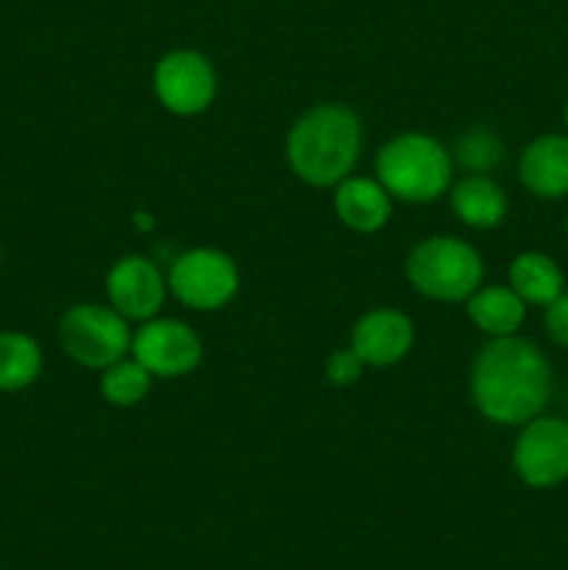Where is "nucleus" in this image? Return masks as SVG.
Masks as SVG:
<instances>
[{
  "instance_id": "obj_1",
  "label": "nucleus",
  "mask_w": 568,
  "mask_h": 570,
  "mask_svg": "<svg viewBox=\"0 0 568 570\" xmlns=\"http://www.w3.org/2000/svg\"><path fill=\"white\" fill-rule=\"evenodd\" d=\"M471 395L490 423L523 426L551 399L549 360L532 340L493 337L473 360Z\"/></svg>"
},
{
  "instance_id": "obj_2",
  "label": "nucleus",
  "mask_w": 568,
  "mask_h": 570,
  "mask_svg": "<svg viewBox=\"0 0 568 570\" xmlns=\"http://www.w3.org/2000/svg\"><path fill=\"white\" fill-rule=\"evenodd\" d=\"M362 150L360 117L343 104H321L290 128V170L310 187H337L351 176Z\"/></svg>"
},
{
  "instance_id": "obj_3",
  "label": "nucleus",
  "mask_w": 568,
  "mask_h": 570,
  "mask_svg": "<svg viewBox=\"0 0 568 570\" xmlns=\"http://www.w3.org/2000/svg\"><path fill=\"white\" fill-rule=\"evenodd\" d=\"M454 159L429 134H401L376 156V181L390 198L404 204H432L449 189Z\"/></svg>"
},
{
  "instance_id": "obj_4",
  "label": "nucleus",
  "mask_w": 568,
  "mask_h": 570,
  "mask_svg": "<svg viewBox=\"0 0 568 570\" xmlns=\"http://www.w3.org/2000/svg\"><path fill=\"white\" fill-rule=\"evenodd\" d=\"M407 278L421 295L432 301H468L484 278L482 256L457 237H429L412 248L407 259Z\"/></svg>"
},
{
  "instance_id": "obj_5",
  "label": "nucleus",
  "mask_w": 568,
  "mask_h": 570,
  "mask_svg": "<svg viewBox=\"0 0 568 570\" xmlns=\"http://www.w3.org/2000/svg\"><path fill=\"white\" fill-rule=\"evenodd\" d=\"M59 343L78 365L106 371L131 351V334L126 317L111 306L76 304L61 315Z\"/></svg>"
},
{
  "instance_id": "obj_6",
  "label": "nucleus",
  "mask_w": 568,
  "mask_h": 570,
  "mask_svg": "<svg viewBox=\"0 0 568 570\" xmlns=\"http://www.w3.org/2000/svg\"><path fill=\"white\" fill-rule=\"evenodd\" d=\"M167 287L195 312L223 309L239 289V273L232 256L215 248L184 250L173 259Z\"/></svg>"
},
{
  "instance_id": "obj_7",
  "label": "nucleus",
  "mask_w": 568,
  "mask_h": 570,
  "mask_svg": "<svg viewBox=\"0 0 568 570\" xmlns=\"http://www.w3.org/2000/svg\"><path fill=\"white\" fill-rule=\"evenodd\" d=\"M518 479L535 490H551L568 479V421L543 415L527 421L512 445Z\"/></svg>"
},
{
  "instance_id": "obj_8",
  "label": "nucleus",
  "mask_w": 568,
  "mask_h": 570,
  "mask_svg": "<svg viewBox=\"0 0 568 570\" xmlns=\"http://www.w3.org/2000/svg\"><path fill=\"white\" fill-rule=\"evenodd\" d=\"M156 98L178 117L200 115L217 95V78L209 59L198 50H173L156 65Z\"/></svg>"
},
{
  "instance_id": "obj_9",
  "label": "nucleus",
  "mask_w": 568,
  "mask_h": 570,
  "mask_svg": "<svg viewBox=\"0 0 568 570\" xmlns=\"http://www.w3.org/2000/svg\"><path fill=\"white\" fill-rule=\"evenodd\" d=\"M134 360L159 379H178L187 376L198 367L204 356L198 334L182 321L173 317H159V321H145L143 328L131 337Z\"/></svg>"
},
{
  "instance_id": "obj_10",
  "label": "nucleus",
  "mask_w": 568,
  "mask_h": 570,
  "mask_svg": "<svg viewBox=\"0 0 568 570\" xmlns=\"http://www.w3.org/2000/svg\"><path fill=\"white\" fill-rule=\"evenodd\" d=\"M165 287L159 267L139 254L117 259L106 276L111 309L120 312L126 321H150L165 304Z\"/></svg>"
},
{
  "instance_id": "obj_11",
  "label": "nucleus",
  "mask_w": 568,
  "mask_h": 570,
  "mask_svg": "<svg viewBox=\"0 0 568 570\" xmlns=\"http://www.w3.org/2000/svg\"><path fill=\"white\" fill-rule=\"evenodd\" d=\"M415 340L412 321L399 309H373L356 321L351 332V348L365 365L388 367L404 360Z\"/></svg>"
},
{
  "instance_id": "obj_12",
  "label": "nucleus",
  "mask_w": 568,
  "mask_h": 570,
  "mask_svg": "<svg viewBox=\"0 0 568 570\" xmlns=\"http://www.w3.org/2000/svg\"><path fill=\"white\" fill-rule=\"evenodd\" d=\"M523 189L540 200H560L568 195V134H540L518 159Z\"/></svg>"
},
{
  "instance_id": "obj_13",
  "label": "nucleus",
  "mask_w": 568,
  "mask_h": 570,
  "mask_svg": "<svg viewBox=\"0 0 568 570\" xmlns=\"http://www.w3.org/2000/svg\"><path fill=\"white\" fill-rule=\"evenodd\" d=\"M334 209L351 232L376 234L388 226L390 215H393V198L373 178L349 176L337 184Z\"/></svg>"
},
{
  "instance_id": "obj_14",
  "label": "nucleus",
  "mask_w": 568,
  "mask_h": 570,
  "mask_svg": "<svg viewBox=\"0 0 568 570\" xmlns=\"http://www.w3.org/2000/svg\"><path fill=\"white\" fill-rule=\"evenodd\" d=\"M507 282L527 306H549L566 289V276L551 256L540 250H527L512 259Z\"/></svg>"
},
{
  "instance_id": "obj_15",
  "label": "nucleus",
  "mask_w": 568,
  "mask_h": 570,
  "mask_svg": "<svg viewBox=\"0 0 568 570\" xmlns=\"http://www.w3.org/2000/svg\"><path fill=\"white\" fill-rule=\"evenodd\" d=\"M468 317L479 332L490 334V337H510L521 328L523 317H527V304L516 295L512 287H479L477 293L468 298Z\"/></svg>"
},
{
  "instance_id": "obj_16",
  "label": "nucleus",
  "mask_w": 568,
  "mask_h": 570,
  "mask_svg": "<svg viewBox=\"0 0 568 570\" xmlns=\"http://www.w3.org/2000/svg\"><path fill=\"white\" fill-rule=\"evenodd\" d=\"M451 209L466 226L496 228L507 217V195L488 176H468L451 189Z\"/></svg>"
},
{
  "instance_id": "obj_17",
  "label": "nucleus",
  "mask_w": 568,
  "mask_h": 570,
  "mask_svg": "<svg viewBox=\"0 0 568 570\" xmlns=\"http://www.w3.org/2000/svg\"><path fill=\"white\" fill-rule=\"evenodd\" d=\"M42 373V351L22 332H0V393H17Z\"/></svg>"
},
{
  "instance_id": "obj_18",
  "label": "nucleus",
  "mask_w": 568,
  "mask_h": 570,
  "mask_svg": "<svg viewBox=\"0 0 568 570\" xmlns=\"http://www.w3.org/2000/svg\"><path fill=\"white\" fill-rule=\"evenodd\" d=\"M150 373L137 360H126L109 365L100 376V395L115 406H134L148 395Z\"/></svg>"
},
{
  "instance_id": "obj_19",
  "label": "nucleus",
  "mask_w": 568,
  "mask_h": 570,
  "mask_svg": "<svg viewBox=\"0 0 568 570\" xmlns=\"http://www.w3.org/2000/svg\"><path fill=\"white\" fill-rule=\"evenodd\" d=\"M501 156H505V145H501L499 134L484 126L466 131L454 145V161L466 167L471 176H484L493 167H499Z\"/></svg>"
},
{
  "instance_id": "obj_20",
  "label": "nucleus",
  "mask_w": 568,
  "mask_h": 570,
  "mask_svg": "<svg viewBox=\"0 0 568 570\" xmlns=\"http://www.w3.org/2000/svg\"><path fill=\"white\" fill-rule=\"evenodd\" d=\"M362 371H365V362L356 356L354 348H340L326 360V379L337 387L354 384L362 376Z\"/></svg>"
},
{
  "instance_id": "obj_21",
  "label": "nucleus",
  "mask_w": 568,
  "mask_h": 570,
  "mask_svg": "<svg viewBox=\"0 0 568 570\" xmlns=\"http://www.w3.org/2000/svg\"><path fill=\"white\" fill-rule=\"evenodd\" d=\"M546 332L557 345L568 348V289H562L549 306H546Z\"/></svg>"
},
{
  "instance_id": "obj_22",
  "label": "nucleus",
  "mask_w": 568,
  "mask_h": 570,
  "mask_svg": "<svg viewBox=\"0 0 568 570\" xmlns=\"http://www.w3.org/2000/svg\"><path fill=\"white\" fill-rule=\"evenodd\" d=\"M134 226H137L139 232H150V228H154V217H150L148 212H137V215H134Z\"/></svg>"
},
{
  "instance_id": "obj_23",
  "label": "nucleus",
  "mask_w": 568,
  "mask_h": 570,
  "mask_svg": "<svg viewBox=\"0 0 568 570\" xmlns=\"http://www.w3.org/2000/svg\"><path fill=\"white\" fill-rule=\"evenodd\" d=\"M562 122H566V131H568V100L566 106H562Z\"/></svg>"
},
{
  "instance_id": "obj_24",
  "label": "nucleus",
  "mask_w": 568,
  "mask_h": 570,
  "mask_svg": "<svg viewBox=\"0 0 568 570\" xmlns=\"http://www.w3.org/2000/svg\"><path fill=\"white\" fill-rule=\"evenodd\" d=\"M566 239H568V217H566Z\"/></svg>"
},
{
  "instance_id": "obj_25",
  "label": "nucleus",
  "mask_w": 568,
  "mask_h": 570,
  "mask_svg": "<svg viewBox=\"0 0 568 570\" xmlns=\"http://www.w3.org/2000/svg\"><path fill=\"white\" fill-rule=\"evenodd\" d=\"M0 256H3V250H0Z\"/></svg>"
}]
</instances>
